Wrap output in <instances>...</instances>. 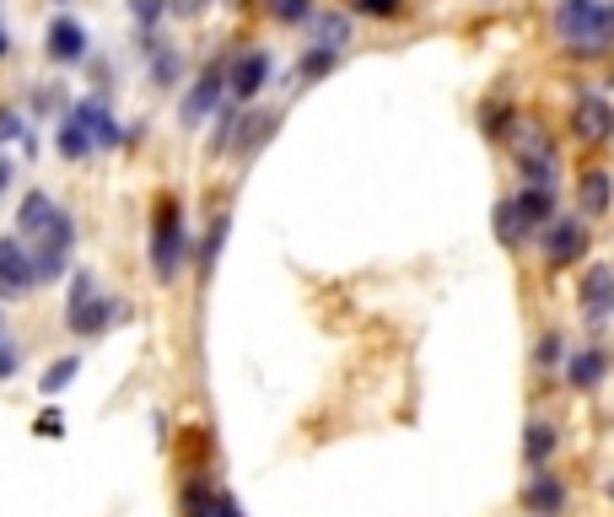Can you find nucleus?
<instances>
[{
	"instance_id": "nucleus-36",
	"label": "nucleus",
	"mask_w": 614,
	"mask_h": 517,
	"mask_svg": "<svg viewBox=\"0 0 614 517\" xmlns=\"http://www.w3.org/2000/svg\"><path fill=\"white\" fill-rule=\"evenodd\" d=\"M17 366H22L17 340H6V334H0V383H6V378H17Z\"/></svg>"
},
{
	"instance_id": "nucleus-27",
	"label": "nucleus",
	"mask_w": 614,
	"mask_h": 517,
	"mask_svg": "<svg viewBox=\"0 0 614 517\" xmlns=\"http://www.w3.org/2000/svg\"><path fill=\"white\" fill-rule=\"evenodd\" d=\"M555 426H550V421H529V426H523V464H529V469H544V464H550V458H555Z\"/></svg>"
},
{
	"instance_id": "nucleus-5",
	"label": "nucleus",
	"mask_w": 614,
	"mask_h": 517,
	"mask_svg": "<svg viewBox=\"0 0 614 517\" xmlns=\"http://www.w3.org/2000/svg\"><path fill=\"white\" fill-rule=\"evenodd\" d=\"M221 103H227V49L210 54L200 71L189 76L184 97H178V124H184V130H200V124H210L221 114Z\"/></svg>"
},
{
	"instance_id": "nucleus-7",
	"label": "nucleus",
	"mask_w": 614,
	"mask_h": 517,
	"mask_svg": "<svg viewBox=\"0 0 614 517\" xmlns=\"http://www.w3.org/2000/svg\"><path fill=\"white\" fill-rule=\"evenodd\" d=\"M43 60L54 71H82L92 60V28L82 17H71V11H54L49 28H43Z\"/></svg>"
},
{
	"instance_id": "nucleus-3",
	"label": "nucleus",
	"mask_w": 614,
	"mask_h": 517,
	"mask_svg": "<svg viewBox=\"0 0 614 517\" xmlns=\"http://www.w3.org/2000/svg\"><path fill=\"white\" fill-rule=\"evenodd\" d=\"M65 280H71V302H65V334H71V340H103V334L129 313V308H124V297L103 291L97 276H92L86 265H82V270H71Z\"/></svg>"
},
{
	"instance_id": "nucleus-20",
	"label": "nucleus",
	"mask_w": 614,
	"mask_h": 517,
	"mask_svg": "<svg viewBox=\"0 0 614 517\" xmlns=\"http://www.w3.org/2000/svg\"><path fill=\"white\" fill-rule=\"evenodd\" d=\"M614 356L604 351V345H576L572 356H566V383H572L576 394H593L604 378H610Z\"/></svg>"
},
{
	"instance_id": "nucleus-37",
	"label": "nucleus",
	"mask_w": 614,
	"mask_h": 517,
	"mask_svg": "<svg viewBox=\"0 0 614 517\" xmlns=\"http://www.w3.org/2000/svg\"><path fill=\"white\" fill-rule=\"evenodd\" d=\"M11 184H17V162H11L6 152H0V199L11 195Z\"/></svg>"
},
{
	"instance_id": "nucleus-19",
	"label": "nucleus",
	"mask_w": 614,
	"mask_h": 517,
	"mask_svg": "<svg viewBox=\"0 0 614 517\" xmlns=\"http://www.w3.org/2000/svg\"><path fill=\"white\" fill-rule=\"evenodd\" d=\"M0 146H17L22 162H39L43 141H39V124L28 120L22 103H0Z\"/></svg>"
},
{
	"instance_id": "nucleus-25",
	"label": "nucleus",
	"mask_w": 614,
	"mask_h": 517,
	"mask_svg": "<svg viewBox=\"0 0 614 517\" xmlns=\"http://www.w3.org/2000/svg\"><path fill=\"white\" fill-rule=\"evenodd\" d=\"M512 205H518V216H523V227H529V232H544V227L555 221V189L523 184V189L512 195Z\"/></svg>"
},
{
	"instance_id": "nucleus-12",
	"label": "nucleus",
	"mask_w": 614,
	"mask_h": 517,
	"mask_svg": "<svg viewBox=\"0 0 614 517\" xmlns=\"http://www.w3.org/2000/svg\"><path fill=\"white\" fill-rule=\"evenodd\" d=\"M33 291H39L33 254H28V242L17 238V232H6V238H0V302H22V297H33Z\"/></svg>"
},
{
	"instance_id": "nucleus-13",
	"label": "nucleus",
	"mask_w": 614,
	"mask_h": 517,
	"mask_svg": "<svg viewBox=\"0 0 614 517\" xmlns=\"http://www.w3.org/2000/svg\"><path fill=\"white\" fill-rule=\"evenodd\" d=\"M178 513L184 517H243V507H238L232 490L210 485L205 475H189L184 479V490H178Z\"/></svg>"
},
{
	"instance_id": "nucleus-35",
	"label": "nucleus",
	"mask_w": 614,
	"mask_h": 517,
	"mask_svg": "<svg viewBox=\"0 0 614 517\" xmlns=\"http://www.w3.org/2000/svg\"><path fill=\"white\" fill-rule=\"evenodd\" d=\"M210 6H216V0H173V6H167V17H178V22H200Z\"/></svg>"
},
{
	"instance_id": "nucleus-14",
	"label": "nucleus",
	"mask_w": 614,
	"mask_h": 517,
	"mask_svg": "<svg viewBox=\"0 0 614 517\" xmlns=\"http://www.w3.org/2000/svg\"><path fill=\"white\" fill-rule=\"evenodd\" d=\"M275 130H281V114H270V108H259V103H248V108H238V130H232V152L227 157H259L270 141H275Z\"/></svg>"
},
{
	"instance_id": "nucleus-38",
	"label": "nucleus",
	"mask_w": 614,
	"mask_h": 517,
	"mask_svg": "<svg viewBox=\"0 0 614 517\" xmlns=\"http://www.w3.org/2000/svg\"><path fill=\"white\" fill-rule=\"evenodd\" d=\"M11 54H17V43H11V33H6V22H0V65H6Z\"/></svg>"
},
{
	"instance_id": "nucleus-40",
	"label": "nucleus",
	"mask_w": 614,
	"mask_h": 517,
	"mask_svg": "<svg viewBox=\"0 0 614 517\" xmlns=\"http://www.w3.org/2000/svg\"><path fill=\"white\" fill-rule=\"evenodd\" d=\"M43 6H54V11H65V6H71V0H43Z\"/></svg>"
},
{
	"instance_id": "nucleus-9",
	"label": "nucleus",
	"mask_w": 614,
	"mask_h": 517,
	"mask_svg": "<svg viewBox=\"0 0 614 517\" xmlns=\"http://www.w3.org/2000/svg\"><path fill=\"white\" fill-rule=\"evenodd\" d=\"M512 162H518L523 184H539V189H555V184H561V167H566V162H561V146H555V135H544L539 124L512 146Z\"/></svg>"
},
{
	"instance_id": "nucleus-15",
	"label": "nucleus",
	"mask_w": 614,
	"mask_h": 517,
	"mask_svg": "<svg viewBox=\"0 0 614 517\" xmlns=\"http://www.w3.org/2000/svg\"><path fill=\"white\" fill-rule=\"evenodd\" d=\"M576 302H582V319L587 323H604L614 313V265L593 259L582 265V280H576Z\"/></svg>"
},
{
	"instance_id": "nucleus-21",
	"label": "nucleus",
	"mask_w": 614,
	"mask_h": 517,
	"mask_svg": "<svg viewBox=\"0 0 614 517\" xmlns=\"http://www.w3.org/2000/svg\"><path fill=\"white\" fill-rule=\"evenodd\" d=\"M227 232H232V210H227V205H216V210H210V221H205V238L195 242V270H200V280L216 276L221 248H227Z\"/></svg>"
},
{
	"instance_id": "nucleus-10",
	"label": "nucleus",
	"mask_w": 614,
	"mask_h": 517,
	"mask_svg": "<svg viewBox=\"0 0 614 517\" xmlns=\"http://www.w3.org/2000/svg\"><path fill=\"white\" fill-rule=\"evenodd\" d=\"M135 49H141V60H146V81L157 86V92H178L184 86V71H189V60H184V49L163 33H135Z\"/></svg>"
},
{
	"instance_id": "nucleus-24",
	"label": "nucleus",
	"mask_w": 614,
	"mask_h": 517,
	"mask_svg": "<svg viewBox=\"0 0 614 517\" xmlns=\"http://www.w3.org/2000/svg\"><path fill=\"white\" fill-rule=\"evenodd\" d=\"M480 135H486L491 146H507V141L518 135V108H512V103H507L501 92L480 103Z\"/></svg>"
},
{
	"instance_id": "nucleus-22",
	"label": "nucleus",
	"mask_w": 614,
	"mask_h": 517,
	"mask_svg": "<svg viewBox=\"0 0 614 517\" xmlns=\"http://www.w3.org/2000/svg\"><path fill=\"white\" fill-rule=\"evenodd\" d=\"M22 108H28L33 124H54L65 108H71V86H65V81H33L28 97H22Z\"/></svg>"
},
{
	"instance_id": "nucleus-2",
	"label": "nucleus",
	"mask_w": 614,
	"mask_h": 517,
	"mask_svg": "<svg viewBox=\"0 0 614 517\" xmlns=\"http://www.w3.org/2000/svg\"><path fill=\"white\" fill-rule=\"evenodd\" d=\"M550 33L572 60H610L614 54V17L610 0H555Z\"/></svg>"
},
{
	"instance_id": "nucleus-16",
	"label": "nucleus",
	"mask_w": 614,
	"mask_h": 517,
	"mask_svg": "<svg viewBox=\"0 0 614 517\" xmlns=\"http://www.w3.org/2000/svg\"><path fill=\"white\" fill-rule=\"evenodd\" d=\"M614 210V173L604 162H587L582 173H576V216L582 221H599V216H610Z\"/></svg>"
},
{
	"instance_id": "nucleus-26",
	"label": "nucleus",
	"mask_w": 614,
	"mask_h": 517,
	"mask_svg": "<svg viewBox=\"0 0 614 517\" xmlns=\"http://www.w3.org/2000/svg\"><path fill=\"white\" fill-rule=\"evenodd\" d=\"M491 232H496V242H501V248H512V254L533 242V232L523 227V216H518L512 195H507V199H496V210H491Z\"/></svg>"
},
{
	"instance_id": "nucleus-34",
	"label": "nucleus",
	"mask_w": 614,
	"mask_h": 517,
	"mask_svg": "<svg viewBox=\"0 0 614 517\" xmlns=\"http://www.w3.org/2000/svg\"><path fill=\"white\" fill-rule=\"evenodd\" d=\"M33 432H39L43 442H60L65 437V415H60V410H43L39 421H33Z\"/></svg>"
},
{
	"instance_id": "nucleus-30",
	"label": "nucleus",
	"mask_w": 614,
	"mask_h": 517,
	"mask_svg": "<svg viewBox=\"0 0 614 517\" xmlns=\"http://www.w3.org/2000/svg\"><path fill=\"white\" fill-rule=\"evenodd\" d=\"M340 60H345V54H329V49H313V43H308V49L296 54V81H302V86H313V81H324Z\"/></svg>"
},
{
	"instance_id": "nucleus-4",
	"label": "nucleus",
	"mask_w": 614,
	"mask_h": 517,
	"mask_svg": "<svg viewBox=\"0 0 614 517\" xmlns=\"http://www.w3.org/2000/svg\"><path fill=\"white\" fill-rule=\"evenodd\" d=\"M76 238H82V227H76V216L60 205V216L28 238V254H33V280L39 286H54V280H65L76 270Z\"/></svg>"
},
{
	"instance_id": "nucleus-31",
	"label": "nucleus",
	"mask_w": 614,
	"mask_h": 517,
	"mask_svg": "<svg viewBox=\"0 0 614 517\" xmlns=\"http://www.w3.org/2000/svg\"><path fill=\"white\" fill-rule=\"evenodd\" d=\"M167 6H173V0H124V11H129L135 33H157V28L167 22Z\"/></svg>"
},
{
	"instance_id": "nucleus-23",
	"label": "nucleus",
	"mask_w": 614,
	"mask_h": 517,
	"mask_svg": "<svg viewBox=\"0 0 614 517\" xmlns=\"http://www.w3.org/2000/svg\"><path fill=\"white\" fill-rule=\"evenodd\" d=\"M54 216H60V199L49 195V189H22V199H17V238L28 242L33 232H43Z\"/></svg>"
},
{
	"instance_id": "nucleus-1",
	"label": "nucleus",
	"mask_w": 614,
	"mask_h": 517,
	"mask_svg": "<svg viewBox=\"0 0 614 517\" xmlns=\"http://www.w3.org/2000/svg\"><path fill=\"white\" fill-rule=\"evenodd\" d=\"M146 259H152V276L173 286V280L189 270L195 259V238H189V210L178 189H157L152 195V227H146Z\"/></svg>"
},
{
	"instance_id": "nucleus-32",
	"label": "nucleus",
	"mask_w": 614,
	"mask_h": 517,
	"mask_svg": "<svg viewBox=\"0 0 614 517\" xmlns=\"http://www.w3.org/2000/svg\"><path fill=\"white\" fill-rule=\"evenodd\" d=\"M351 17H367V22H399L409 11V0H345Z\"/></svg>"
},
{
	"instance_id": "nucleus-42",
	"label": "nucleus",
	"mask_w": 614,
	"mask_h": 517,
	"mask_svg": "<svg viewBox=\"0 0 614 517\" xmlns=\"http://www.w3.org/2000/svg\"><path fill=\"white\" fill-rule=\"evenodd\" d=\"M610 496H614V479H610Z\"/></svg>"
},
{
	"instance_id": "nucleus-29",
	"label": "nucleus",
	"mask_w": 614,
	"mask_h": 517,
	"mask_svg": "<svg viewBox=\"0 0 614 517\" xmlns=\"http://www.w3.org/2000/svg\"><path fill=\"white\" fill-rule=\"evenodd\" d=\"M76 378H82V356H60V361H49V366H43L39 389L49 399H60L65 389H71V383H76Z\"/></svg>"
},
{
	"instance_id": "nucleus-17",
	"label": "nucleus",
	"mask_w": 614,
	"mask_h": 517,
	"mask_svg": "<svg viewBox=\"0 0 614 517\" xmlns=\"http://www.w3.org/2000/svg\"><path fill=\"white\" fill-rule=\"evenodd\" d=\"M566 502H572V490H566V479L561 475H550V464L533 469L529 485H523V513L529 517H561L566 513Z\"/></svg>"
},
{
	"instance_id": "nucleus-6",
	"label": "nucleus",
	"mask_w": 614,
	"mask_h": 517,
	"mask_svg": "<svg viewBox=\"0 0 614 517\" xmlns=\"http://www.w3.org/2000/svg\"><path fill=\"white\" fill-rule=\"evenodd\" d=\"M270 76H275V54L264 43L238 39V49H227V103H238V108L259 103Z\"/></svg>"
},
{
	"instance_id": "nucleus-43",
	"label": "nucleus",
	"mask_w": 614,
	"mask_h": 517,
	"mask_svg": "<svg viewBox=\"0 0 614 517\" xmlns=\"http://www.w3.org/2000/svg\"><path fill=\"white\" fill-rule=\"evenodd\" d=\"M0 334H6V323H0Z\"/></svg>"
},
{
	"instance_id": "nucleus-11",
	"label": "nucleus",
	"mask_w": 614,
	"mask_h": 517,
	"mask_svg": "<svg viewBox=\"0 0 614 517\" xmlns=\"http://www.w3.org/2000/svg\"><path fill=\"white\" fill-rule=\"evenodd\" d=\"M572 135L582 141V146H610L614 141V103L604 97V92H593V86H582L572 97Z\"/></svg>"
},
{
	"instance_id": "nucleus-8",
	"label": "nucleus",
	"mask_w": 614,
	"mask_h": 517,
	"mask_svg": "<svg viewBox=\"0 0 614 517\" xmlns=\"http://www.w3.org/2000/svg\"><path fill=\"white\" fill-rule=\"evenodd\" d=\"M539 254H544L550 270H572V265H582V259L593 254L587 221H582V216H555V221L539 232Z\"/></svg>"
},
{
	"instance_id": "nucleus-33",
	"label": "nucleus",
	"mask_w": 614,
	"mask_h": 517,
	"mask_svg": "<svg viewBox=\"0 0 614 517\" xmlns=\"http://www.w3.org/2000/svg\"><path fill=\"white\" fill-rule=\"evenodd\" d=\"M561 356H566V340H561L555 329H550V334H539V345H533V361H539V366H555Z\"/></svg>"
},
{
	"instance_id": "nucleus-39",
	"label": "nucleus",
	"mask_w": 614,
	"mask_h": 517,
	"mask_svg": "<svg viewBox=\"0 0 614 517\" xmlns=\"http://www.w3.org/2000/svg\"><path fill=\"white\" fill-rule=\"evenodd\" d=\"M221 6H232V11H253L259 0H221Z\"/></svg>"
},
{
	"instance_id": "nucleus-28",
	"label": "nucleus",
	"mask_w": 614,
	"mask_h": 517,
	"mask_svg": "<svg viewBox=\"0 0 614 517\" xmlns=\"http://www.w3.org/2000/svg\"><path fill=\"white\" fill-rule=\"evenodd\" d=\"M259 11H264L275 28H308V17L319 11V0H259Z\"/></svg>"
},
{
	"instance_id": "nucleus-18",
	"label": "nucleus",
	"mask_w": 614,
	"mask_h": 517,
	"mask_svg": "<svg viewBox=\"0 0 614 517\" xmlns=\"http://www.w3.org/2000/svg\"><path fill=\"white\" fill-rule=\"evenodd\" d=\"M356 39V17L351 11H334V6H319L313 17H308V43L313 49H329V54H345Z\"/></svg>"
},
{
	"instance_id": "nucleus-41",
	"label": "nucleus",
	"mask_w": 614,
	"mask_h": 517,
	"mask_svg": "<svg viewBox=\"0 0 614 517\" xmlns=\"http://www.w3.org/2000/svg\"><path fill=\"white\" fill-rule=\"evenodd\" d=\"M610 17H614V0H610Z\"/></svg>"
}]
</instances>
